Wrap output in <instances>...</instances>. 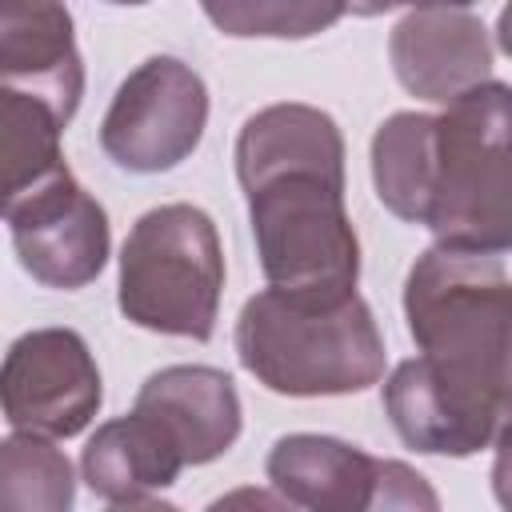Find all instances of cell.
I'll list each match as a JSON object with an SVG mask.
<instances>
[{"mask_svg":"<svg viewBox=\"0 0 512 512\" xmlns=\"http://www.w3.org/2000/svg\"><path fill=\"white\" fill-rule=\"evenodd\" d=\"M400 4H408V8H468L476 0H348V12H356V16H380V12L400 8Z\"/></svg>","mask_w":512,"mask_h":512,"instance_id":"obj_21","label":"cell"},{"mask_svg":"<svg viewBox=\"0 0 512 512\" xmlns=\"http://www.w3.org/2000/svg\"><path fill=\"white\" fill-rule=\"evenodd\" d=\"M224 292V248L212 216L196 204L144 212L120 248V312L148 332L212 340Z\"/></svg>","mask_w":512,"mask_h":512,"instance_id":"obj_3","label":"cell"},{"mask_svg":"<svg viewBox=\"0 0 512 512\" xmlns=\"http://www.w3.org/2000/svg\"><path fill=\"white\" fill-rule=\"evenodd\" d=\"M136 412L152 416L168 432L184 464L224 456L244 424L232 376L208 364H172L152 372L136 392Z\"/></svg>","mask_w":512,"mask_h":512,"instance_id":"obj_12","label":"cell"},{"mask_svg":"<svg viewBox=\"0 0 512 512\" xmlns=\"http://www.w3.org/2000/svg\"><path fill=\"white\" fill-rule=\"evenodd\" d=\"M384 412L416 452L476 456L504 436L512 388L420 352L384 380Z\"/></svg>","mask_w":512,"mask_h":512,"instance_id":"obj_6","label":"cell"},{"mask_svg":"<svg viewBox=\"0 0 512 512\" xmlns=\"http://www.w3.org/2000/svg\"><path fill=\"white\" fill-rule=\"evenodd\" d=\"M256 256L272 288L340 300L360 280V240L344 212V180L324 172H272L244 188Z\"/></svg>","mask_w":512,"mask_h":512,"instance_id":"obj_5","label":"cell"},{"mask_svg":"<svg viewBox=\"0 0 512 512\" xmlns=\"http://www.w3.org/2000/svg\"><path fill=\"white\" fill-rule=\"evenodd\" d=\"M20 268L44 288H84L100 276L112 248V228L96 196H88L72 172H60L8 216Z\"/></svg>","mask_w":512,"mask_h":512,"instance_id":"obj_9","label":"cell"},{"mask_svg":"<svg viewBox=\"0 0 512 512\" xmlns=\"http://www.w3.org/2000/svg\"><path fill=\"white\" fill-rule=\"evenodd\" d=\"M200 8L236 40H308L332 28L348 0H200Z\"/></svg>","mask_w":512,"mask_h":512,"instance_id":"obj_19","label":"cell"},{"mask_svg":"<svg viewBox=\"0 0 512 512\" xmlns=\"http://www.w3.org/2000/svg\"><path fill=\"white\" fill-rule=\"evenodd\" d=\"M432 152H436V116L428 112H392L372 136L376 196L392 216L408 224H424L428 216Z\"/></svg>","mask_w":512,"mask_h":512,"instance_id":"obj_17","label":"cell"},{"mask_svg":"<svg viewBox=\"0 0 512 512\" xmlns=\"http://www.w3.org/2000/svg\"><path fill=\"white\" fill-rule=\"evenodd\" d=\"M388 60L396 80L432 104L492 80L488 28L464 8H412L388 36Z\"/></svg>","mask_w":512,"mask_h":512,"instance_id":"obj_10","label":"cell"},{"mask_svg":"<svg viewBox=\"0 0 512 512\" xmlns=\"http://www.w3.org/2000/svg\"><path fill=\"white\" fill-rule=\"evenodd\" d=\"M104 400L92 348L72 328H32L0 360V412L20 432L80 436Z\"/></svg>","mask_w":512,"mask_h":512,"instance_id":"obj_8","label":"cell"},{"mask_svg":"<svg viewBox=\"0 0 512 512\" xmlns=\"http://www.w3.org/2000/svg\"><path fill=\"white\" fill-rule=\"evenodd\" d=\"M236 356L276 396H348L384 380V336L356 292L308 300L268 284L240 308Z\"/></svg>","mask_w":512,"mask_h":512,"instance_id":"obj_1","label":"cell"},{"mask_svg":"<svg viewBox=\"0 0 512 512\" xmlns=\"http://www.w3.org/2000/svg\"><path fill=\"white\" fill-rule=\"evenodd\" d=\"M508 104L504 80H484L436 116L432 192L424 228L436 244L508 252L512 244V168H508Z\"/></svg>","mask_w":512,"mask_h":512,"instance_id":"obj_2","label":"cell"},{"mask_svg":"<svg viewBox=\"0 0 512 512\" xmlns=\"http://www.w3.org/2000/svg\"><path fill=\"white\" fill-rule=\"evenodd\" d=\"M0 84L48 100L64 124L84 96V60L64 0H0Z\"/></svg>","mask_w":512,"mask_h":512,"instance_id":"obj_11","label":"cell"},{"mask_svg":"<svg viewBox=\"0 0 512 512\" xmlns=\"http://www.w3.org/2000/svg\"><path fill=\"white\" fill-rule=\"evenodd\" d=\"M76 500L72 460L40 432L0 440V512H64Z\"/></svg>","mask_w":512,"mask_h":512,"instance_id":"obj_18","label":"cell"},{"mask_svg":"<svg viewBox=\"0 0 512 512\" xmlns=\"http://www.w3.org/2000/svg\"><path fill=\"white\" fill-rule=\"evenodd\" d=\"M60 132L64 116L48 100L0 84V216L68 172Z\"/></svg>","mask_w":512,"mask_h":512,"instance_id":"obj_16","label":"cell"},{"mask_svg":"<svg viewBox=\"0 0 512 512\" xmlns=\"http://www.w3.org/2000/svg\"><path fill=\"white\" fill-rule=\"evenodd\" d=\"M184 460L168 432L144 416L128 412L116 420H104L80 456L84 484L112 508H144L156 504L164 488L176 484Z\"/></svg>","mask_w":512,"mask_h":512,"instance_id":"obj_14","label":"cell"},{"mask_svg":"<svg viewBox=\"0 0 512 512\" xmlns=\"http://www.w3.org/2000/svg\"><path fill=\"white\" fill-rule=\"evenodd\" d=\"M268 484L292 508L312 512H368L380 496L384 460L364 448L320 436V432H288L268 452Z\"/></svg>","mask_w":512,"mask_h":512,"instance_id":"obj_13","label":"cell"},{"mask_svg":"<svg viewBox=\"0 0 512 512\" xmlns=\"http://www.w3.org/2000/svg\"><path fill=\"white\" fill-rule=\"evenodd\" d=\"M208 128V88L196 68L176 56H148L116 88L100 148L124 172H168L188 160Z\"/></svg>","mask_w":512,"mask_h":512,"instance_id":"obj_7","label":"cell"},{"mask_svg":"<svg viewBox=\"0 0 512 512\" xmlns=\"http://www.w3.org/2000/svg\"><path fill=\"white\" fill-rule=\"evenodd\" d=\"M292 168L344 180V136L336 120L312 104H268L248 116L236 136V180L248 188Z\"/></svg>","mask_w":512,"mask_h":512,"instance_id":"obj_15","label":"cell"},{"mask_svg":"<svg viewBox=\"0 0 512 512\" xmlns=\"http://www.w3.org/2000/svg\"><path fill=\"white\" fill-rule=\"evenodd\" d=\"M436 492L424 484L420 472H412L408 464L400 460H384V472H380V496H376V508H436Z\"/></svg>","mask_w":512,"mask_h":512,"instance_id":"obj_20","label":"cell"},{"mask_svg":"<svg viewBox=\"0 0 512 512\" xmlns=\"http://www.w3.org/2000/svg\"><path fill=\"white\" fill-rule=\"evenodd\" d=\"M404 316L424 356L512 388V284L504 252L432 244L408 268Z\"/></svg>","mask_w":512,"mask_h":512,"instance_id":"obj_4","label":"cell"},{"mask_svg":"<svg viewBox=\"0 0 512 512\" xmlns=\"http://www.w3.org/2000/svg\"><path fill=\"white\" fill-rule=\"evenodd\" d=\"M108 4H148V0H108Z\"/></svg>","mask_w":512,"mask_h":512,"instance_id":"obj_22","label":"cell"}]
</instances>
